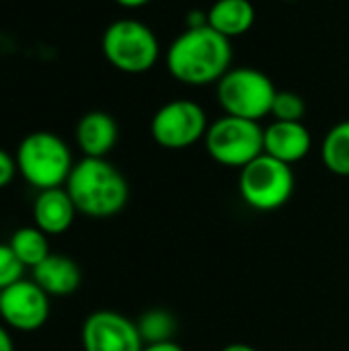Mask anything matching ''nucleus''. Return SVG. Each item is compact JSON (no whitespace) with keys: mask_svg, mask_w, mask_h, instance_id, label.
<instances>
[{"mask_svg":"<svg viewBox=\"0 0 349 351\" xmlns=\"http://www.w3.org/2000/svg\"><path fill=\"white\" fill-rule=\"evenodd\" d=\"M142 351H185L175 341H163V343H148Z\"/></svg>","mask_w":349,"mask_h":351,"instance_id":"obj_22","label":"nucleus"},{"mask_svg":"<svg viewBox=\"0 0 349 351\" xmlns=\"http://www.w3.org/2000/svg\"><path fill=\"white\" fill-rule=\"evenodd\" d=\"M16 160L14 156H10L4 148H0V189L8 187L16 175Z\"/></svg>","mask_w":349,"mask_h":351,"instance_id":"obj_21","label":"nucleus"},{"mask_svg":"<svg viewBox=\"0 0 349 351\" xmlns=\"http://www.w3.org/2000/svg\"><path fill=\"white\" fill-rule=\"evenodd\" d=\"M113 2L119 4V6H123V8H142L148 2H152V0H113Z\"/></svg>","mask_w":349,"mask_h":351,"instance_id":"obj_24","label":"nucleus"},{"mask_svg":"<svg viewBox=\"0 0 349 351\" xmlns=\"http://www.w3.org/2000/svg\"><path fill=\"white\" fill-rule=\"evenodd\" d=\"M8 245L14 251V255L19 257V261L31 269L35 265H39L49 255L47 234L43 230H39L37 226H23V228L14 230L8 239Z\"/></svg>","mask_w":349,"mask_h":351,"instance_id":"obj_17","label":"nucleus"},{"mask_svg":"<svg viewBox=\"0 0 349 351\" xmlns=\"http://www.w3.org/2000/svg\"><path fill=\"white\" fill-rule=\"evenodd\" d=\"M306 113V103L304 99L294 93V90H278L274 105H272V115L276 121H302Z\"/></svg>","mask_w":349,"mask_h":351,"instance_id":"obj_19","label":"nucleus"},{"mask_svg":"<svg viewBox=\"0 0 349 351\" xmlns=\"http://www.w3.org/2000/svg\"><path fill=\"white\" fill-rule=\"evenodd\" d=\"M0 319L14 331H37L49 319V296L33 280H21L0 292Z\"/></svg>","mask_w":349,"mask_h":351,"instance_id":"obj_10","label":"nucleus"},{"mask_svg":"<svg viewBox=\"0 0 349 351\" xmlns=\"http://www.w3.org/2000/svg\"><path fill=\"white\" fill-rule=\"evenodd\" d=\"M210 123L204 107L189 99L165 103L150 121V134L160 148L183 150L206 138Z\"/></svg>","mask_w":349,"mask_h":351,"instance_id":"obj_8","label":"nucleus"},{"mask_svg":"<svg viewBox=\"0 0 349 351\" xmlns=\"http://www.w3.org/2000/svg\"><path fill=\"white\" fill-rule=\"evenodd\" d=\"M265 154L294 165L309 156L313 148V136L302 121H274L265 128Z\"/></svg>","mask_w":349,"mask_h":351,"instance_id":"obj_11","label":"nucleus"},{"mask_svg":"<svg viewBox=\"0 0 349 351\" xmlns=\"http://www.w3.org/2000/svg\"><path fill=\"white\" fill-rule=\"evenodd\" d=\"M80 152L88 158H105L117 144L119 128L117 121L105 111L84 113L74 130Z\"/></svg>","mask_w":349,"mask_h":351,"instance_id":"obj_13","label":"nucleus"},{"mask_svg":"<svg viewBox=\"0 0 349 351\" xmlns=\"http://www.w3.org/2000/svg\"><path fill=\"white\" fill-rule=\"evenodd\" d=\"M33 282L47 294V296H70L80 288L82 274L74 259L49 253L39 265L31 269Z\"/></svg>","mask_w":349,"mask_h":351,"instance_id":"obj_14","label":"nucleus"},{"mask_svg":"<svg viewBox=\"0 0 349 351\" xmlns=\"http://www.w3.org/2000/svg\"><path fill=\"white\" fill-rule=\"evenodd\" d=\"M0 351H14V341L2 325H0Z\"/></svg>","mask_w":349,"mask_h":351,"instance_id":"obj_23","label":"nucleus"},{"mask_svg":"<svg viewBox=\"0 0 349 351\" xmlns=\"http://www.w3.org/2000/svg\"><path fill=\"white\" fill-rule=\"evenodd\" d=\"M232 64L230 39L210 25L187 27L167 51V68L175 80L189 86L218 82Z\"/></svg>","mask_w":349,"mask_h":351,"instance_id":"obj_1","label":"nucleus"},{"mask_svg":"<svg viewBox=\"0 0 349 351\" xmlns=\"http://www.w3.org/2000/svg\"><path fill=\"white\" fill-rule=\"evenodd\" d=\"M25 265L19 261L8 243H0V292L23 280Z\"/></svg>","mask_w":349,"mask_h":351,"instance_id":"obj_20","label":"nucleus"},{"mask_svg":"<svg viewBox=\"0 0 349 351\" xmlns=\"http://www.w3.org/2000/svg\"><path fill=\"white\" fill-rule=\"evenodd\" d=\"M19 175L37 191L64 187L72 169L70 146L51 132H31L27 134L14 152Z\"/></svg>","mask_w":349,"mask_h":351,"instance_id":"obj_3","label":"nucleus"},{"mask_svg":"<svg viewBox=\"0 0 349 351\" xmlns=\"http://www.w3.org/2000/svg\"><path fill=\"white\" fill-rule=\"evenodd\" d=\"M321 160L325 169L337 177H349V119L333 125L321 144Z\"/></svg>","mask_w":349,"mask_h":351,"instance_id":"obj_16","label":"nucleus"},{"mask_svg":"<svg viewBox=\"0 0 349 351\" xmlns=\"http://www.w3.org/2000/svg\"><path fill=\"white\" fill-rule=\"evenodd\" d=\"M220 351H259V350H255L253 346H247V343H230V346L222 348Z\"/></svg>","mask_w":349,"mask_h":351,"instance_id":"obj_25","label":"nucleus"},{"mask_svg":"<svg viewBox=\"0 0 349 351\" xmlns=\"http://www.w3.org/2000/svg\"><path fill=\"white\" fill-rule=\"evenodd\" d=\"M76 210L88 218H111L119 214L130 197L125 177L107 158H88L74 162L66 181Z\"/></svg>","mask_w":349,"mask_h":351,"instance_id":"obj_2","label":"nucleus"},{"mask_svg":"<svg viewBox=\"0 0 349 351\" xmlns=\"http://www.w3.org/2000/svg\"><path fill=\"white\" fill-rule=\"evenodd\" d=\"M76 206L66 187L43 189L37 193L33 204V220L39 230L47 237H58L70 230L76 218Z\"/></svg>","mask_w":349,"mask_h":351,"instance_id":"obj_12","label":"nucleus"},{"mask_svg":"<svg viewBox=\"0 0 349 351\" xmlns=\"http://www.w3.org/2000/svg\"><path fill=\"white\" fill-rule=\"evenodd\" d=\"M80 341L84 351L144 350V341L138 331V325L115 311L91 313L82 323Z\"/></svg>","mask_w":349,"mask_h":351,"instance_id":"obj_9","label":"nucleus"},{"mask_svg":"<svg viewBox=\"0 0 349 351\" xmlns=\"http://www.w3.org/2000/svg\"><path fill=\"white\" fill-rule=\"evenodd\" d=\"M138 331L142 335L144 346L148 343H163V341H173V335L177 331L175 317L163 308H152L144 313L138 319Z\"/></svg>","mask_w":349,"mask_h":351,"instance_id":"obj_18","label":"nucleus"},{"mask_svg":"<svg viewBox=\"0 0 349 351\" xmlns=\"http://www.w3.org/2000/svg\"><path fill=\"white\" fill-rule=\"evenodd\" d=\"M253 23L255 6L249 0H216L208 10V25L228 39L249 33Z\"/></svg>","mask_w":349,"mask_h":351,"instance_id":"obj_15","label":"nucleus"},{"mask_svg":"<svg viewBox=\"0 0 349 351\" xmlns=\"http://www.w3.org/2000/svg\"><path fill=\"white\" fill-rule=\"evenodd\" d=\"M294 185L292 167L265 152L243 167L239 175V193L243 202L257 212L284 208L294 193Z\"/></svg>","mask_w":349,"mask_h":351,"instance_id":"obj_5","label":"nucleus"},{"mask_svg":"<svg viewBox=\"0 0 349 351\" xmlns=\"http://www.w3.org/2000/svg\"><path fill=\"white\" fill-rule=\"evenodd\" d=\"M216 84L218 103L226 115L253 121L272 115L278 88L265 72L257 68H230Z\"/></svg>","mask_w":349,"mask_h":351,"instance_id":"obj_7","label":"nucleus"},{"mask_svg":"<svg viewBox=\"0 0 349 351\" xmlns=\"http://www.w3.org/2000/svg\"><path fill=\"white\" fill-rule=\"evenodd\" d=\"M265 130L259 121L234 115H222L206 132V150L222 167L243 169L265 152Z\"/></svg>","mask_w":349,"mask_h":351,"instance_id":"obj_6","label":"nucleus"},{"mask_svg":"<svg viewBox=\"0 0 349 351\" xmlns=\"http://www.w3.org/2000/svg\"><path fill=\"white\" fill-rule=\"evenodd\" d=\"M105 60L119 72L142 74L154 68L160 56V45L154 31L136 19L113 21L101 39Z\"/></svg>","mask_w":349,"mask_h":351,"instance_id":"obj_4","label":"nucleus"}]
</instances>
